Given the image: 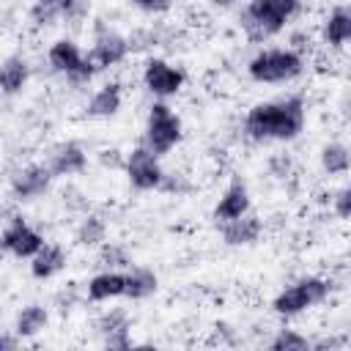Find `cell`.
I'll return each mask as SVG.
<instances>
[{"label":"cell","mask_w":351,"mask_h":351,"mask_svg":"<svg viewBox=\"0 0 351 351\" xmlns=\"http://www.w3.org/2000/svg\"><path fill=\"white\" fill-rule=\"evenodd\" d=\"M307 121V110H304V99L299 93L285 96V99H274V101H258L247 110L241 132L247 140L252 143H291L302 134Z\"/></svg>","instance_id":"1"},{"label":"cell","mask_w":351,"mask_h":351,"mask_svg":"<svg viewBox=\"0 0 351 351\" xmlns=\"http://www.w3.org/2000/svg\"><path fill=\"white\" fill-rule=\"evenodd\" d=\"M302 8V0H250L241 14L239 25L252 41H263L277 36L291 16H296Z\"/></svg>","instance_id":"2"},{"label":"cell","mask_w":351,"mask_h":351,"mask_svg":"<svg viewBox=\"0 0 351 351\" xmlns=\"http://www.w3.org/2000/svg\"><path fill=\"white\" fill-rule=\"evenodd\" d=\"M304 71V55L293 47H269V49H258L250 60H247V74L255 82H266V85H280V82H291L296 77H302Z\"/></svg>","instance_id":"3"},{"label":"cell","mask_w":351,"mask_h":351,"mask_svg":"<svg viewBox=\"0 0 351 351\" xmlns=\"http://www.w3.org/2000/svg\"><path fill=\"white\" fill-rule=\"evenodd\" d=\"M332 291V282L326 277H318V274H307V277H299L296 282H291L288 288H282L274 302H271V310L282 318H291V315H299L321 302H326Z\"/></svg>","instance_id":"4"},{"label":"cell","mask_w":351,"mask_h":351,"mask_svg":"<svg viewBox=\"0 0 351 351\" xmlns=\"http://www.w3.org/2000/svg\"><path fill=\"white\" fill-rule=\"evenodd\" d=\"M184 137V126H181V118L176 115L173 107H167L162 99H156L151 107H148V118H145V134H143V143L165 156L170 154Z\"/></svg>","instance_id":"5"},{"label":"cell","mask_w":351,"mask_h":351,"mask_svg":"<svg viewBox=\"0 0 351 351\" xmlns=\"http://www.w3.org/2000/svg\"><path fill=\"white\" fill-rule=\"evenodd\" d=\"M47 63H49V69L55 71V74H63L66 80H71L74 85H82V82H88L93 74H96V69L88 63V58H85V52L80 49V44L74 41V38H55L52 44H49V49H47Z\"/></svg>","instance_id":"6"},{"label":"cell","mask_w":351,"mask_h":351,"mask_svg":"<svg viewBox=\"0 0 351 351\" xmlns=\"http://www.w3.org/2000/svg\"><path fill=\"white\" fill-rule=\"evenodd\" d=\"M126 178L129 184L137 189V192H151V189H159L162 181H165V170H162V162H159V154H154L145 143L134 145L129 154H126Z\"/></svg>","instance_id":"7"},{"label":"cell","mask_w":351,"mask_h":351,"mask_svg":"<svg viewBox=\"0 0 351 351\" xmlns=\"http://www.w3.org/2000/svg\"><path fill=\"white\" fill-rule=\"evenodd\" d=\"M129 36H121L118 30H112V27H107V25H96V38H93V47L85 52V58H88V63L96 69V74L99 71H104V69H112V66H118V63H123L126 58H129Z\"/></svg>","instance_id":"8"},{"label":"cell","mask_w":351,"mask_h":351,"mask_svg":"<svg viewBox=\"0 0 351 351\" xmlns=\"http://www.w3.org/2000/svg\"><path fill=\"white\" fill-rule=\"evenodd\" d=\"M52 170L47 162H30V165H22L11 173L8 178V189H11V197L16 203H27V200H36L41 197L49 184H52Z\"/></svg>","instance_id":"9"},{"label":"cell","mask_w":351,"mask_h":351,"mask_svg":"<svg viewBox=\"0 0 351 351\" xmlns=\"http://www.w3.org/2000/svg\"><path fill=\"white\" fill-rule=\"evenodd\" d=\"M186 82V74L184 69L167 63L165 58H148L145 66H143V85L151 96L156 99H167V96H176Z\"/></svg>","instance_id":"10"},{"label":"cell","mask_w":351,"mask_h":351,"mask_svg":"<svg viewBox=\"0 0 351 351\" xmlns=\"http://www.w3.org/2000/svg\"><path fill=\"white\" fill-rule=\"evenodd\" d=\"M44 244H47L44 236H41L36 228H30L22 214L11 217V219L5 222V228H3V250H5L8 255L19 258V261H30Z\"/></svg>","instance_id":"11"},{"label":"cell","mask_w":351,"mask_h":351,"mask_svg":"<svg viewBox=\"0 0 351 351\" xmlns=\"http://www.w3.org/2000/svg\"><path fill=\"white\" fill-rule=\"evenodd\" d=\"M47 165L52 170L55 178H66V176H77L88 167V154L77 140H63L58 145L49 148L47 154Z\"/></svg>","instance_id":"12"},{"label":"cell","mask_w":351,"mask_h":351,"mask_svg":"<svg viewBox=\"0 0 351 351\" xmlns=\"http://www.w3.org/2000/svg\"><path fill=\"white\" fill-rule=\"evenodd\" d=\"M250 206H252V200H250L247 184H244L241 178H233V181L225 186V192L219 195V200H217V206H214L211 214H214L217 222H230V219L244 217V214L250 211Z\"/></svg>","instance_id":"13"},{"label":"cell","mask_w":351,"mask_h":351,"mask_svg":"<svg viewBox=\"0 0 351 351\" xmlns=\"http://www.w3.org/2000/svg\"><path fill=\"white\" fill-rule=\"evenodd\" d=\"M222 241L228 244V247H250V244H255L258 239H261V233H263V219L258 217V214H252V211H247L244 217H239V219H230V222H222Z\"/></svg>","instance_id":"14"},{"label":"cell","mask_w":351,"mask_h":351,"mask_svg":"<svg viewBox=\"0 0 351 351\" xmlns=\"http://www.w3.org/2000/svg\"><path fill=\"white\" fill-rule=\"evenodd\" d=\"M85 296L90 302H110L118 296H126V271L121 269H101L93 274L85 285Z\"/></svg>","instance_id":"15"},{"label":"cell","mask_w":351,"mask_h":351,"mask_svg":"<svg viewBox=\"0 0 351 351\" xmlns=\"http://www.w3.org/2000/svg\"><path fill=\"white\" fill-rule=\"evenodd\" d=\"M121 104H123V88H121V82H104L88 99L85 115L88 118H112V115H118Z\"/></svg>","instance_id":"16"},{"label":"cell","mask_w":351,"mask_h":351,"mask_svg":"<svg viewBox=\"0 0 351 351\" xmlns=\"http://www.w3.org/2000/svg\"><path fill=\"white\" fill-rule=\"evenodd\" d=\"M30 80V63L22 55H8L0 66V88L5 96H19Z\"/></svg>","instance_id":"17"},{"label":"cell","mask_w":351,"mask_h":351,"mask_svg":"<svg viewBox=\"0 0 351 351\" xmlns=\"http://www.w3.org/2000/svg\"><path fill=\"white\" fill-rule=\"evenodd\" d=\"M63 266H66V252H63L60 244H52V241H47V244L30 258V274H33L36 280H49V277H55L58 271H63Z\"/></svg>","instance_id":"18"},{"label":"cell","mask_w":351,"mask_h":351,"mask_svg":"<svg viewBox=\"0 0 351 351\" xmlns=\"http://www.w3.org/2000/svg\"><path fill=\"white\" fill-rule=\"evenodd\" d=\"M49 324V310L44 304H25L16 318H14V335L19 340H27V337H36L38 332H44Z\"/></svg>","instance_id":"19"},{"label":"cell","mask_w":351,"mask_h":351,"mask_svg":"<svg viewBox=\"0 0 351 351\" xmlns=\"http://www.w3.org/2000/svg\"><path fill=\"white\" fill-rule=\"evenodd\" d=\"M321 38L326 47H343L351 41V8H335L324 25H321Z\"/></svg>","instance_id":"20"},{"label":"cell","mask_w":351,"mask_h":351,"mask_svg":"<svg viewBox=\"0 0 351 351\" xmlns=\"http://www.w3.org/2000/svg\"><path fill=\"white\" fill-rule=\"evenodd\" d=\"M159 288V277L154 269L148 266H132L126 271V299L132 302H140V299H148L154 296Z\"/></svg>","instance_id":"21"},{"label":"cell","mask_w":351,"mask_h":351,"mask_svg":"<svg viewBox=\"0 0 351 351\" xmlns=\"http://www.w3.org/2000/svg\"><path fill=\"white\" fill-rule=\"evenodd\" d=\"M27 22L33 30H49L63 22V0H33L27 8Z\"/></svg>","instance_id":"22"},{"label":"cell","mask_w":351,"mask_h":351,"mask_svg":"<svg viewBox=\"0 0 351 351\" xmlns=\"http://www.w3.org/2000/svg\"><path fill=\"white\" fill-rule=\"evenodd\" d=\"M74 241L80 247H101L107 241V219L101 214H82L74 228Z\"/></svg>","instance_id":"23"},{"label":"cell","mask_w":351,"mask_h":351,"mask_svg":"<svg viewBox=\"0 0 351 351\" xmlns=\"http://www.w3.org/2000/svg\"><path fill=\"white\" fill-rule=\"evenodd\" d=\"M318 162L326 176H343L351 170V148L343 143H326L318 154Z\"/></svg>","instance_id":"24"},{"label":"cell","mask_w":351,"mask_h":351,"mask_svg":"<svg viewBox=\"0 0 351 351\" xmlns=\"http://www.w3.org/2000/svg\"><path fill=\"white\" fill-rule=\"evenodd\" d=\"M93 329L101 340L112 337V335H121V332H132V321H129V313L121 310V307H112L107 313H101L96 321H93Z\"/></svg>","instance_id":"25"},{"label":"cell","mask_w":351,"mask_h":351,"mask_svg":"<svg viewBox=\"0 0 351 351\" xmlns=\"http://www.w3.org/2000/svg\"><path fill=\"white\" fill-rule=\"evenodd\" d=\"M96 263L101 269H132V258L129 252L121 247V244H112V241H104L99 247V255H96Z\"/></svg>","instance_id":"26"},{"label":"cell","mask_w":351,"mask_h":351,"mask_svg":"<svg viewBox=\"0 0 351 351\" xmlns=\"http://www.w3.org/2000/svg\"><path fill=\"white\" fill-rule=\"evenodd\" d=\"M269 348L271 351H307L313 348V340H307L302 332L296 329H280L271 340H269Z\"/></svg>","instance_id":"27"},{"label":"cell","mask_w":351,"mask_h":351,"mask_svg":"<svg viewBox=\"0 0 351 351\" xmlns=\"http://www.w3.org/2000/svg\"><path fill=\"white\" fill-rule=\"evenodd\" d=\"M88 14H90L88 0H63V22L66 25H80L82 19H88Z\"/></svg>","instance_id":"28"},{"label":"cell","mask_w":351,"mask_h":351,"mask_svg":"<svg viewBox=\"0 0 351 351\" xmlns=\"http://www.w3.org/2000/svg\"><path fill=\"white\" fill-rule=\"evenodd\" d=\"M159 189L167 192V195H186L192 189V184H189V178L184 173H165V181H162Z\"/></svg>","instance_id":"29"},{"label":"cell","mask_w":351,"mask_h":351,"mask_svg":"<svg viewBox=\"0 0 351 351\" xmlns=\"http://www.w3.org/2000/svg\"><path fill=\"white\" fill-rule=\"evenodd\" d=\"M332 208H335V214H337L340 219H351V184L335 192V197H332Z\"/></svg>","instance_id":"30"},{"label":"cell","mask_w":351,"mask_h":351,"mask_svg":"<svg viewBox=\"0 0 351 351\" xmlns=\"http://www.w3.org/2000/svg\"><path fill=\"white\" fill-rule=\"evenodd\" d=\"M137 11H143V14H167L170 8H173V0H129Z\"/></svg>","instance_id":"31"},{"label":"cell","mask_w":351,"mask_h":351,"mask_svg":"<svg viewBox=\"0 0 351 351\" xmlns=\"http://www.w3.org/2000/svg\"><path fill=\"white\" fill-rule=\"evenodd\" d=\"M291 167H293V162H291L288 154H274V156H269V170H271L274 178H288V176H291Z\"/></svg>","instance_id":"32"},{"label":"cell","mask_w":351,"mask_h":351,"mask_svg":"<svg viewBox=\"0 0 351 351\" xmlns=\"http://www.w3.org/2000/svg\"><path fill=\"white\" fill-rule=\"evenodd\" d=\"M346 346H348V337H346V335H332V337H318V340H313V348H315V351L346 348Z\"/></svg>","instance_id":"33"},{"label":"cell","mask_w":351,"mask_h":351,"mask_svg":"<svg viewBox=\"0 0 351 351\" xmlns=\"http://www.w3.org/2000/svg\"><path fill=\"white\" fill-rule=\"evenodd\" d=\"M71 304H74V288H69V293L60 291V293H58V310H60V313H69Z\"/></svg>","instance_id":"34"},{"label":"cell","mask_w":351,"mask_h":351,"mask_svg":"<svg viewBox=\"0 0 351 351\" xmlns=\"http://www.w3.org/2000/svg\"><path fill=\"white\" fill-rule=\"evenodd\" d=\"M16 346H19V343H16V340H14V337L5 332V335H3V340H0V351H14Z\"/></svg>","instance_id":"35"},{"label":"cell","mask_w":351,"mask_h":351,"mask_svg":"<svg viewBox=\"0 0 351 351\" xmlns=\"http://www.w3.org/2000/svg\"><path fill=\"white\" fill-rule=\"evenodd\" d=\"M236 0H211V5H217V8H230Z\"/></svg>","instance_id":"36"},{"label":"cell","mask_w":351,"mask_h":351,"mask_svg":"<svg viewBox=\"0 0 351 351\" xmlns=\"http://www.w3.org/2000/svg\"><path fill=\"white\" fill-rule=\"evenodd\" d=\"M346 337H348V346H351V329H348V335H346Z\"/></svg>","instance_id":"37"}]
</instances>
